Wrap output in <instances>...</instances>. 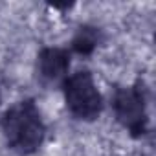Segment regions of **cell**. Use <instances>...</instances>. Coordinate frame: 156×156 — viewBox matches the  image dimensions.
<instances>
[{
	"mask_svg": "<svg viewBox=\"0 0 156 156\" xmlns=\"http://www.w3.org/2000/svg\"><path fill=\"white\" fill-rule=\"evenodd\" d=\"M2 130L8 143L20 154L35 152L44 141V123L33 101L13 105L2 118Z\"/></svg>",
	"mask_w": 156,
	"mask_h": 156,
	"instance_id": "cell-1",
	"label": "cell"
},
{
	"mask_svg": "<svg viewBox=\"0 0 156 156\" xmlns=\"http://www.w3.org/2000/svg\"><path fill=\"white\" fill-rule=\"evenodd\" d=\"M64 99L70 112L85 121H92L101 114L103 101L101 94L94 83L88 70H79L66 77L64 81Z\"/></svg>",
	"mask_w": 156,
	"mask_h": 156,
	"instance_id": "cell-2",
	"label": "cell"
},
{
	"mask_svg": "<svg viewBox=\"0 0 156 156\" xmlns=\"http://www.w3.org/2000/svg\"><path fill=\"white\" fill-rule=\"evenodd\" d=\"M114 112L118 121L132 134L141 136L147 132V107L145 92L138 83L129 88H118L114 96Z\"/></svg>",
	"mask_w": 156,
	"mask_h": 156,
	"instance_id": "cell-3",
	"label": "cell"
},
{
	"mask_svg": "<svg viewBox=\"0 0 156 156\" xmlns=\"http://www.w3.org/2000/svg\"><path fill=\"white\" fill-rule=\"evenodd\" d=\"M70 68V53L62 48H44L39 55V72L44 79L57 81Z\"/></svg>",
	"mask_w": 156,
	"mask_h": 156,
	"instance_id": "cell-4",
	"label": "cell"
},
{
	"mask_svg": "<svg viewBox=\"0 0 156 156\" xmlns=\"http://www.w3.org/2000/svg\"><path fill=\"white\" fill-rule=\"evenodd\" d=\"M101 41V33L98 28L94 26H81L79 31L75 33L73 41H72V46L77 53H81V55H90L98 44Z\"/></svg>",
	"mask_w": 156,
	"mask_h": 156,
	"instance_id": "cell-5",
	"label": "cell"
}]
</instances>
